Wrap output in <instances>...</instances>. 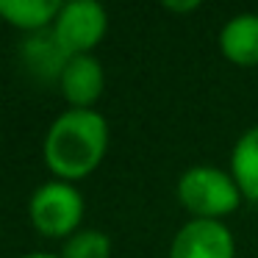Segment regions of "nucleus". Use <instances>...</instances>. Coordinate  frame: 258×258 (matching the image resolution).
Wrapping results in <instances>:
<instances>
[{
    "label": "nucleus",
    "instance_id": "nucleus-1",
    "mask_svg": "<svg viewBox=\"0 0 258 258\" xmlns=\"http://www.w3.org/2000/svg\"><path fill=\"white\" fill-rule=\"evenodd\" d=\"M108 150V122L95 108H67L50 122L42 142L45 167L56 180H81L92 175Z\"/></svg>",
    "mask_w": 258,
    "mask_h": 258
},
{
    "label": "nucleus",
    "instance_id": "nucleus-2",
    "mask_svg": "<svg viewBox=\"0 0 258 258\" xmlns=\"http://www.w3.org/2000/svg\"><path fill=\"white\" fill-rule=\"evenodd\" d=\"M178 200L191 219H222L241 206L244 195L233 175L219 167H189L178 178Z\"/></svg>",
    "mask_w": 258,
    "mask_h": 258
},
{
    "label": "nucleus",
    "instance_id": "nucleus-3",
    "mask_svg": "<svg viewBox=\"0 0 258 258\" xmlns=\"http://www.w3.org/2000/svg\"><path fill=\"white\" fill-rule=\"evenodd\" d=\"M31 225L47 239H70L84 219V195L67 180H47L28 200Z\"/></svg>",
    "mask_w": 258,
    "mask_h": 258
},
{
    "label": "nucleus",
    "instance_id": "nucleus-4",
    "mask_svg": "<svg viewBox=\"0 0 258 258\" xmlns=\"http://www.w3.org/2000/svg\"><path fill=\"white\" fill-rule=\"evenodd\" d=\"M108 31V14L97 0H70L61 3L53 36L67 56H92Z\"/></svg>",
    "mask_w": 258,
    "mask_h": 258
},
{
    "label": "nucleus",
    "instance_id": "nucleus-5",
    "mask_svg": "<svg viewBox=\"0 0 258 258\" xmlns=\"http://www.w3.org/2000/svg\"><path fill=\"white\" fill-rule=\"evenodd\" d=\"M169 258H236L233 233L219 219H189L175 233Z\"/></svg>",
    "mask_w": 258,
    "mask_h": 258
},
{
    "label": "nucleus",
    "instance_id": "nucleus-6",
    "mask_svg": "<svg viewBox=\"0 0 258 258\" xmlns=\"http://www.w3.org/2000/svg\"><path fill=\"white\" fill-rule=\"evenodd\" d=\"M58 86L70 108H92L106 86L103 64L95 56H70L58 75Z\"/></svg>",
    "mask_w": 258,
    "mask_h": 258
},
{
    "label": "nucleus",
    "instance_id": "nucleus-7",
    "mask_svg": "<svg viewBox=\"0 0 258 258\" xmlns=\"http://www.w3.org/2000/svg\"><path fill=\"white\" fill-rule=\"evenodd\" d=\"M219 50L236 67L258 64V14H236L219 31Z\"/></svg>",
    "mask_w": 258,
    "mask_h": 258
},
{
    "label": "nucleus",
    "instance_id": "nucleus-8",
    "mask_svg": "<svg viewBox=\"0 0 258 258\" xmlns=\"http://www.w3.org/2000/svg\"><path fill=\"white\" fill-rule=\"evenodd\" d=\"M61 3L58 0H0V20L25 34H42L56 23Z\"/></svg>",
    "mask_w": 258,
    "mask_h": 258
},
{
    "label": "nucleus",
    "instance_id": "nucleus-9",
    "mask_svg": "<svg viewBox=\"0 0 258 258\" xmlns=\"http://www.w3.org/2000/svg\"><path fill=\"white\" fill-rule=\"evenodd\" d=\"M230 175L241 189L244 200L258 203V125L247 128L236 139L230 153Z\"/></svg>",
    "mask_w": 258,
    "mask_h": 258
},
{
    "label": "nucleus",
    "instance_id": "nucleus-10",
    "mask_svg": "<svg viewBox=\"0 0 258 258\" xmlns=\"http://www.w3.org/2000/svg\"><path fill=\"white\" fill-rule=\"evenodd\" d=\"M23 56L25 61L31 64V70L39 75H45V78H58L64 70V64H67V53L61 50V45L56 42V36H53V31L47 34V31H42V34H34L28 42H25L23 47Z\"/></svg>",
    "mask_w": 258,
    "mask_h": 258
},
{
    "label": "nucleus",
    "instance_id": "nucleus-11",
    "mask_svg": "<svg viewBox=\"0 0 258 258\" xmlns=\"http://www.w3.org/2000/svg\"><path fill=\"white\" fill-rule=\"evenodd\" d=\"M61 258H111V239L103 230H78L64 241Z\"/></svg>",
    "mask_w": 258,
    "mask_h": 258
},
{
    "label": "nucleus",
    "instance_id": "nucleus-12",
    "mask_svg": "<svg viewBox=\"0 0 258 258\" xmlns=\"http://www.w3.org/2000/svg\"><path fill=\"white\" fill-rule=\"evenodd\" d=\"M200 6H203L200 0H186V3H178V0H164V9H167V12H178V14L197 12Z\"/></svg>",
    "mask_w": 258,
    "mask_h": 258
},
{
    "label": "nucleus",
    "instance_id": "nucleus-13",
    "mask_svg": "<svg viewBox=\"0 0 258 258\" xmlns=\"http://www.w3.org/2000/svg\"><path fill=\"white\" fill-rule=\"evenodd\" d=\"M20 258H61V255H53V252H28V255H20Z\"/></svg>",
    "mask_w": 258,
    "mask_h": 258
}]
</instances>
